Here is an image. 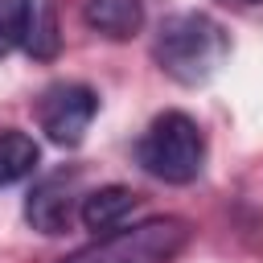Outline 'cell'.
<instances>
[{
	"label": "cell",
	"mask_w": 263,
	"mask_h": 263,
	"mask_svg": "<svg viewBox=\"0 0 263 263\" xmlns=\"http://www.w3.org/2000/svg\"><path fill=\"white\" fill-rule=\"evenodd\" d=\"M230 41H226V29L205 16V12H177L168 16L160 29H156V41H152V58L156 66L185 82V86H197L205 78H214V70L222 66Z\"/></svg>",
	"instance_id": "obj_1"
},
{
	"label": "cell",
	"mask_w": 263,
	"mask_h": 263,
	"mask_svg": "<svg viewBox=\"0 0 263 263\" xmlns=\"http://www.w3.org/2000/svg\"><path fill=\"white\" fill-rule=\"evenodd\" d=\"M41 160V148L29 132H16V127H4L0 132V185H16L25 181Z\"/></svg>",
	"instance_id": "obj_8"
},
{
	"label": "cell",
	"mask_w": 263,
	"mask_h": 263,
	"mask_svg": "<svg viewBox=\"0 0 263 263\" xmlns=\"http://www.w3.org/2000/svg\"><path fill=\"white\" fill-rule=\"evenodd\" d=\"M136 205H140V197H136L127 185H103V189L82 193L78 218H82L86 230H95V234H111V230H119V226L136 214Z\"/></svg>",
	"instance_id": "obj_6"
},
{
	"label": "cell",
	"mask_w": 263,
	"mask_h": 263,
	"mask_svg": "<svg viewBox=\"0 0 263 263\" xmlns=\"http://www.w3.org/2000/svg\"><path fill=\"white\" fill-rule=\"evenodd\" d=\"M95 111H99V95H95L90 86H82V82H58V86H49V90L41 95V103H37V123H41V132H45L53 144L74 148V144H82Z\"/></svg>",
	"instance_id": "obj_4"
},
{
	"label": "cell",
	"mask_w": 263,
	"mask_h": 263,
	"mask_svg": "<svg viewBox=\"0 0 263 263\" xmlns=\"http://www.w3.org/2000/svg\"><path fill=\"white\" fill-rule=\"evenodd\" d=\"M247 4H263V0H247Z\"/></svg>",
	"instance_id": "obj_11"
},
{
	"label": "cell",
	"mask_w": 263,
	"mask_h": 263,
	"mask_svg": "<svg viewBox=\"0 0 263 263\" xmlns=\"http://www.w3.org/2000/svg\"><path fill=\"white\" fill-rule=\"evenodd\" d=\"M29 53H37V58H49L53 49H58V37H53V21H49V12H37L33 16V29H29Z\"/></svg>",
	"instance_id": "obj_10"
},
{
	"label": "cell",
	"mask_w": 263,
	"mask_h": 263,
	"mask_svg": "<svg viewBox=\"0 0 263 263\" xmlns=\"http://www.w3.org/2000/svg\"><path fill=\"white\" fill-rule=\"evenodd\" d=\"M189 222L185 218H144L136 226H119L111 234H99L95 242L78 247L62 263H173L185 242H189Z\"/></svg>",
	"instance_id": "obj_2"
},
{
	"label": "cell",
	"mask_w": 263,
	"mask_h": 263,
	"mask_svg": "<svg viewBox=\"0 0 263 263\" xmlns=\"http://www.w3.org/2000/svg\"><path fill=\"white\" fill-rule=\"evenodd\" d=\"M136 160L148 177H156L164 185H189L205 164V136H201L197 119H189L185 111H164L140 136Z\"/></svg>",
	"instance_id": "obj_3"
},
{
	"label": "cell",
	"mask_w": 263,
	"mask_h": 263,
	"mask_svg": "<svg viewBox=\"0 0 263 263\" xmlns=\"http://www.w3.org/2000/svg\"><path fill=\"white\" fill-rule=\"evenodd\" d=\"M82 205V173L78 168H58L33 185L25 197V222L41 234H66L74 214Z\"/></svg>",
	"instance_id": "obj_5"
},
{
	"label": "cell",
	"mask_w": 263,
	"mask_h": 263,
	"mask_svg": "<svg viewBox=\"0 0 263 263\" xmlns=\"http://www.w3.org/2000/svg\"><path fill=\"white\" fill-rule=\"evenodd\" d=\"M37 4L33 0H0V58H8L16 45L29 41Z\"/></svg>",
	"instance_id": "obj_9"
},
{
	"label": "cell",
	"mask_w": 263,
	"mask_h": 263,
	"mask_svg": "<svg viewBox=\"0 0 263 263\" xmlns=\"http://www.w3.org/2000/svg\"><path fill=\"white\" fill-rule=\"evenodd\" d=\"M82 21L111 41H127L144 25V0H86Z\"/></svg>",
	"instance_id": "obj_7"
}]
</instances>
